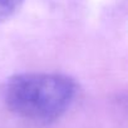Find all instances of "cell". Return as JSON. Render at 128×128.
I'll use <instances>...</instances> for the list:
<instances>
[{"label":"cell","mask_w":128,"mask_h":128,"mask_svg":"<svg viewBox=\"0 0 128 128\" xmlns=\"http://www.w3.org/2000/svg\"><path fill=\"white\" fill-rule=\"evenodd\" d=\"M77 93L72 78L58 73H23L4 86L8 108L29 122L48 124L59 119L70 107Z\"/></svg>","instance_id":"cell-1"},{"label":"cell","mask_w":128,"mask_h":128,"mask_svg":"<svg viewBox=\"0 0 128 128\" xmlns=\"http://www.w3.org/2000/svg\"><path fill=\"white\" fill-rule=\"evenodd\" d=\"M24 0H0V23L13 16L22 6Z\"/></svg>","instance_id":"cell-2"}]
</instances>
